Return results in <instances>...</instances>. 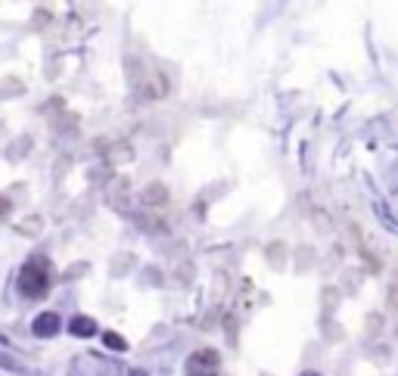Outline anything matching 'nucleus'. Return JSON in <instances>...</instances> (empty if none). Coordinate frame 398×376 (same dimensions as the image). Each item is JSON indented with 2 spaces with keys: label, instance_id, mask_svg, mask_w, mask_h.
Listing matches in <instances>:
<instances>
[{
  "label": "nucleus",
  "instance_id": "f257e3e1",
  "mask_svg": "<svg viewBox=\"0 0 398 376\" xmlns=\"http://www.w3.org/2000/svg\"><path fill=\"white\" fill-rule=\"evenodd\" d=\"M47 289H50V261L41 258V255L25 261L19 271V293L28 298H41L47 296Z\"/></svg>",
  "mask_w": 398,
  "mask_h": 376
},
{
  "label": "nucleus",
  "instance_id": "f03ea898",
  "mask_svg": "<svg viewBox=\"0 0 398 376\" xmlns=\"http://www.w3.org/2000/svg\"><path fill=\"white\" fill-rule=\"evenodd\" d=\"M218 364H221V357L215 348H199L187 361V376H218Z\"/></svg>",
  "mask_w": 398,
  "mask_h": 376
},
{
  "label": "nucleus",
  "instance_id": "7ed1b4c3",
  "mask_svg": "<svg viewBox=\"0 0 398 376\" xmlns=\"http://www.w3.org/2000/svg\"><path fill=\"white\" fill-rule=\"evenodd\" d=\"M31 330H35L38 336H53V333H59V318L53 311H44V314H38V318H35Z\"/></svg>",
  "mask_w": 398,
  "mask_h": 376
},
{
  "label": "nucleus",
  "instance_id": "20e7f679",
  "mask_svg": "<svg viewBox=\"0 0 398 376\" xmlns=\"http://www.w3.org/2000/svg\"><path fill=\"white\" fill-rule=\"evenodd\" d=\"M75 336H94L97 333V320L94 318H84V314H78V318L72 320V327H69Z\"/></svg>",
  "mask_w": 398,
  "mask_h": 376
},
{
  "label": "nucleus",
  "instance_id": "39448f33",
  "mask_svg": "<svg viewBox=\"0 0 398 376\" xmlns=\"http://www.w3.org/2000/svg\"><path fill=\"white\" fill-rule=\"evenodd\" d=\"M103 342H106L109 348H115V352H125V348H128V342H125L122 336H115V333H106Z\"/></svg>",
  "mask_w": 398,
  "mask_h": 376
},
{
  "label": "nucleus",
  "instance_id": "423d86ee",
  "mask_svg": "<svg viewBox=\"0 0 398 376\" xmlns=\"http://www.w3.org/2000/svg\"><path fill=\"white\" fill-rule=\"evenodd\" d=\"M10 209H13L10 199H6V196H0V221H4L6 215H10Z\"/></svg>",
  "mask_w": 398,
  "mask_h": 376
},
{
  "label": "nucleus",
  "instance_id": "0eeeda50",
  "mask_svg": "<svg viewBox=\"0 0 398 376\" xmlns=\"http://www.w3.org/2000/svg\"><path fill=\"white\" fill-rule=\"evenodd\" d=\"M131 376H147V373H143V370H134V373H131Z\"/></svg>",
  "mask_w": 398,
  "mask_h": 376
},
{
  "label": "nucleus",
  "instance_id": "6e6552de",
  "mask_svg": "<svg viewBox=\"0 0 398 376\" xmlns=\"http://www.w3.org/2000/svg\"><path fill=\"white\" fill-rule=\"evenodd\" d=\"M302 376H318V373H302Z\"/></svg>",
  "mask_w": 398,
  "mask_h": 376
}]
</instances>
